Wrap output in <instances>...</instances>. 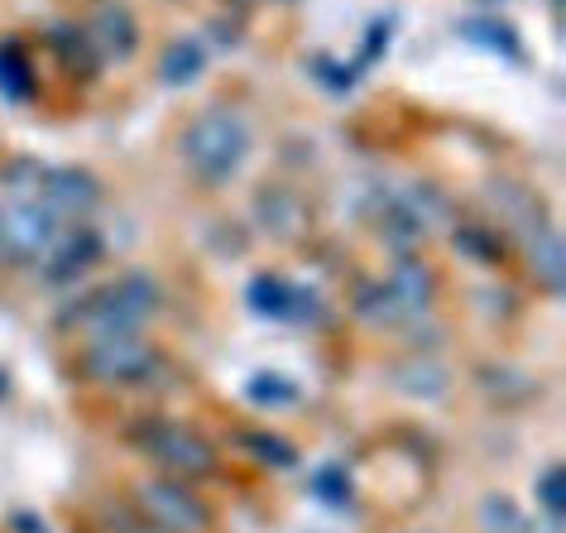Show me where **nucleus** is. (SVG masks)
<instances>
[{
	"instance_id": "nucleus-1",
	"label": "nucleus",
	"mask_w": 566,
	"mask_h": 533,
	"mask_svg": "<svg viewBox=\"0 0 566 533\" xmlns=\"http://www.w3.org/2000/svg\"><path fill=\"white\" fill-rule=\"evenodd\" d=\"M182 154H188V164L202 178L231 174L240 164V154H245V125L235 116H226V111H207V116L192 121L188 139H182Z\"/></svg>"
},
{
	"instance_id": "nucleus-2",
	"label": "nucleus",
	"mask_w": 566,
	"mask_h": 533,
	"mask_svg": "<svg viewBox=\"0 0 566 533\" xmlns=\"http://www.w3.org/2000/svg\"><path fill=\"white\" fill-rule=\"evenodd\" d=\"M139 510H145L149 524L164 529V533H207V524H211L207 504L197 500L188 485H174V481L139 485Z\"/></svg>"
},
{
	"instance_id": "nucleus-3",
	"label": "nucleus",
	"mask_w": 566,
	"mask_h": 533,
	"mask_svg": "<svg viewBox=\"0 0 566 533\" xmlns=\"http://www.w3.org/2000/svg\"><path fill=\"white\" fill-rule=\"evenodd\" d=\"M139 442L149 447L154 461H164V467L178 471V475H207L211 467H217V461H211V447L197 442L188 428L159 424V428H145V432H139Z\"/></svg>"
},
{
	"instance_id": "nucleus-4",
	"label": "nucleus",
	"mask_w": 566,
	"mask_h": 533,
	"mask_svg": "<svg viewBox=\"0 0 566 533\" xmlns=\"http://www.w3.org/2000/svg\"><path fill=\"white\" fill-rule=\"evenodd\" d=\"M149 366V346L135 342V336H96L92 351H87V370L102 375V380H130V375H139Z\"/></svg>"
},
{
	"instance_id": "nucleus-5",
	"label": "nucleus",
	"mask_w": 566,
	"mask_h": 533,
	"mask_svg": "<svg viewBox=\"0 0 566 533\" xmlns=\"http://www.w3.org/2000/svg\"><path fill=\"white\" fill-rule=\"evenodd\" d=\"M49 245V221L24 202H10L0 212V255L6 260H34Z\"/></svg>"
},
{
	"instance_id": "nucleus-6",
	"label": "nucleus",
	"mask_w": 566,
	"mask_h": 533,
	"mask_svg": "<svg viewBox=\"0 0 566 533\" xmlns=\"http://www.w3.org/2000/svg\"><path fill=\"white\" fill-rule=\"evenodd\" d=\"M111 533H164V529H154L149 519H135V514H116V524H111Z\"/></svg>"
}]
</instances>
